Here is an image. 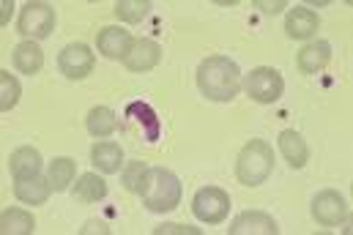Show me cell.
<instances>
[{
  "instance_id": "cell-28",
  "label": "cell",
  "mask_w": 353,
  "mask_h": 235,
  "mask_svg": "<svg viewBox=\"0 0 353 235\" xmlns=\"http://www.w3.org/2000/svg\"><path fill=\"white\" fill-rule=\"evenodd\" d=\"M255 6L263 11V14H276L279 8H288V0H274V3H265V0H255Z\"/></svg>"
},
{
  "instance_id": "cell-21",
  "label": "cell",
  "mask_w": 353,
  "mask_h": 235,
  "mask_svg": "<svg viewBox=\"0 0 353 235\" xmlns=\"http://www.w3.org/2000/svg\"><path fill=\"white\" fill-rule=\"evenodd\" d=\"M74 197L83 203H101L107 197V183L101 175H90L85 172L77 183H74Z\"/></svg>"
},
{
  "instance_id": "cell-14",
  "label": "cell",
  "mask_w": 353,
  "mask_h": 235,
  "mask_svg": "<svg viewBox=\"0 0 353 235\" xmlns=\"http://www.w3.org/2000/svg\"><path fill=\"white\" fill-rule=\"evenodd\" d=\"M50 192H52V186H50V181L41 178V175L22 178V181L14 183V194H17V200H22L25 205H44V203L50 200Z\"/></svg>"
},
{
  "instance_id": "cell-24",
  "label": "cell",
  "mask_w": 353,
  "mask_h": 235,
  "mask_svg": "<svg viewBox=\"0 0 353 235\" xmlns=\"http://www.w3.org/2000/svg\"><path fill=\"white\" fill-rule=\"evenodd\" d=\"M148 175H151V167H148V164H143V161H129V167L123 170V186H126V192L143 194L145 186H148Z\"/></svg>"
},
{
  "instance_id": "cell-11",
  "label": "cell",
  "mask_w": 353,
  "mask_h": 235,
  "mask_svg": "<svg viewBox=\"0 0 353 235\" xmlns=\"http://www.w3.org/2000/svg\"><path fill=\"white\" fill-rule=\"evenodd\" d=\"M332 61V44L329 41H310L307 47L299 50V72L301 74H318L321 69H326Z\"/></svg>"
},
{
  "instance_id": "cell-8",
  "label": "cell",
  "mask_w": 353,
  "mask_h": 235,
  "mask_svg": "<svg viewBox=\"0 0 353 235\" xmlns=\"http://www.w3.org/2000/svg\"><path fill=\"white\" fill-rule=\"evenodd\" d=\"M93 63H96V58H93L88 44H69L58 55V69L69 79H85L93 72Z\"/></svg>"
},
{
  "instance_id": "cell-25",
  "label": "cell",
  "mask_w": 353,
  "mask_h": 235,
  "mask_svg": "<svg viewBox=\"0 0 353 235\" xmlns=\"http://www.w3.org/2000/svg\"><path fill=\"white\" fill-rule=\"evenodd\" d=\"M148 11H151V3L148 0H118L115 3V14L123 22H140Z\"/></svg>"
},
{
  "instance_id": "cell-5",
  "label": "cell",
  "mask_w": 353,
  "mask_h": 235,
  "mask_svg": "<svg viewBox=\"0 0 353 235\" xmlns=\"http://www.w3.org/2000/svg\"><path fill=\"white\" fill-rule=\"evenodd\" d=\"M230 211V194L219 186H205L194 194L192 214L205 225H219Z\"/></svg>"
},
{
  "instance_id": "cell-15",
  "label": "cell",
  "mask_w": 353,
  "mask_h": 235,
  "mask_svg": "<svg viewBox=\"0 0 353 235\" xmlns=\"http://www.w3.org/2000/svg\"><path fill=\"white\" fill-rule=\"evenodd\" d=\"M8 170H11V175L17 178V181H22V178H33V175H39L41 172V154L36 151V148H17L11 156H8Z\"/></svg>"
},
{
  "instance_id": "cell-6",
  "label": "cell",
  "mask_w": 353,
  "mask_h": 235,
  "mask_svg": "<svg viewBox=\"0 0 353 235\" xmlns=\"http://www.w3.org/2000/svg\"><path fill=\"white\" fill-rule=\"evenodd\" d=\"M282 88H285L282 74H279L276 69H271V66H258V69H252V72L247 74V79H244V90H247L255 101H261V104L276 101V99L282 96Z\"/></svg>"
},
{
  "instance_id": "cell-27",
  "label": "cell",
  "mask_w": 353,
  "mask_h": 235,
  "mask_svg": "<svg viewBox=\"0 0 353 235\" xmlns=\"http://www.w3.org/2000/svg\"><path fill=\"white\" fill-rule=\"evenodd\" d=\"M168 233H173V235H197L200 230L197 227H186V225H162V227H157V235H168Z\"/></svg>"
},
{
  "instance_id": "cell-29",
  "label": "cell",
  "mask_w": 353,
  "mask_h": 235,
  "mask_svg": "<svg viewBox=\"0 0 353 235\" xmlns=\"http://www.w3.org/2000/svg\"><path fill=\"white\" fill-rule=\"evenodd\" d=\"M11 11H14V3H11V0L0 3V25H6V22L11 19Z\"/></svg>"
},
{
  "instance_id": "cell-22",
  "label": "cell",
  "mask_w": 353,
  "mask_h": 235,
  "mask_svg": "<svg viewBox=\"0 0 353 235\" xmlns=\"http://www.w3.org/2000/svg\"><path fill=\"white\" fill-rule=\"evenodd\" d=\"M93 164L101 170V172H118L121 170V164H123V151H121V145H115V143H99L96 148H93Z\"/></svg>"
},
{
  "instance_id": "cell-10",
  "label": "cell",
  "mask_w": 353,
  "mask_h": 235,
  "mask_svg": "<svg viewBox=\"0 0 353 235\" xmlns=\"http://www.w3.org/2000/svg\"><path fill=\"white\" fill-rule=\"evenodd\" d=\"M159 61H162V50H159V44L151 41V39H140V41H134L132 50L126 52L123 66H126L129 72H137V74H140V72H151Z\"/></svg>"
},
{
  "instance_id": "cell-19",
  "label": "cell",
  "mask_w": 353,
  "mask_h": 235,
  "mask_svg": "<svg viewBox=\"0 0 353 235\" xmlns=\"http://www.w3.org/2000/svg\"><path fill=\"white\" fill-rule=\"evenodd\" d=\"M14 66L22 72V74H39L41 66H44V55H41V47L36 41H25L14 50Z\"/></svg>"
},
{
  "instance_id": "cell-4",
  "label": "cell",
  "mask_w": 353,
  "mask_h": 235,
  "mask_svg": "<svg viewBox=\"0 0 353 235\" xmlns=\"http://www.w3.org/2000/svg\"><path fill=\"white\" fill-rule=\"evenodd\" d=\"M52 30H55V8L41 0L25 3V8L19 11V33L25 39H50Z\"/></svg>"
},
{
  "instance_id": "cell-13",
  "label": "cell",
  "mask_w": 353,
  "mask_h": 235,
  "mask_svg": "<svg viewBox=\"0 0 353 235\" xmlns=\"http://www.w3.org/2000/svg\"><path fill=\"white\" fill-rule=\"evenodd\" d=\"M318 25H321L318 14L310 11L307 6H296V8L288 14V19H285V30H288V36H290V39H301V41L310 39V36H315Z\"/></svg>"
},
{
  "instance_id": "cell-1",
  "label": "cell",
  "mask_w": 353,
  "mask_h": 235,
  "mask_svg": "<svg viewBox=\"0 0 353 235\" xmlns=\"http://www.w3.org/2000/svg\"><path fill=\"white\" fill-rule=\"evenodd\" d=\"M197 88L211 101H230L241 90V69L222 55L205 58L197 69Z\"/></svg>"
},
{
  "instance_id": "cell-23",
  "label": "cell",
  "mask_w": 353,
  "mask_h": 235,
  "mask_svg": "<svg viewBox=\"0 0 353 235\" xmlns=\"http://www.w3.org/2000/svg\"><path fill=\"white\" fill-rule=\"evenodd\" d=\"M118 129V118L110 107H93L88 112V132L93 137H110Z\"/></svg>"
},
{
  "instance_id": "cell-3",
  "label": "cell",
  "mask_w": 353,
  "mask_h": 235,
  "mask_svg": "<svg viewBox=\"0 0 353 235\" xmlns=\"http://www.w3.org/2000/svg\"><path fill=\"white\" fill-rule=\"evenodd\" d=\"M143 200H145V208L154 211V214L173 211L178 203H181V181H178L176 172H170L165 167L151 170L148 186L143 192Z\"/></svg>"
},
{
  "instance_id": "cell-2",
  "label": "cell",
  "mask_w": 353,
  "mask_h": 235,
  "mask_svg": "<svg viewBox=\"0 0 353 235\" xmlns=\"http://www.w3.org/2000/svg\"><path fill=\"white\" fill-rule=\"evenodd\" d=\"M274 170V151L265 140H250L241 154H239V167L236 175L244 186H261Z\"/></svg>"
},
{
  "instance_id": "cell-17",
  "label": "cell",
  "mask_w": 353,
  "mask_h": 235,
  "mask_svg": "<svg viewBox=\"0 0 353 235\" xmlns=\"http://www.w3.org/2000/svg\"><path fill=\"white\" fill-rule=\"evenodd\" d=\"M126 115L132 118V123L137 121V123L143 126V140H145V143L159 140V118H157V112H154L145 101H134V104H129V107H126Z\"/></svg>"
},
{
  "instance_id": "cell-12",
  "label": "cell",
  "mask_w": 353,
  "mask_h": 235,
  "mask_svg": "<svg viewBox=\"0 0 353 235\" xmlns=\"http://www.w3.org/2000/svg\"><path fill=\"white\" fill-rule=\"evenodd\" d=\"M279 227L276 222L263 214V211H244L241 216H236L230 235H276Z\"/></svg>"
},
{
  "instance_id": "cell-18",
  "label": "cell",
  "mask_w": 353,
  "mask_h": 235,
  "mask_svg": "<svg viewBox=\"0 0 353 235\" xmlns=\"http://www.w3.org/2000/svg\"><path fill=\"white\" fill-rule=\"evenodd\" d=\"M74 175H77V164L72 159L58 156L50 161V170H47V181L52 186V192H66L72 183H74Z\"/></svg>"
},
{
  "instance_id": "cell-7",
  "label": "cell",
  "mask_w": 353,
  "mask_h": 235,
  "mask_svg": "<svg viewBox=\"0 0 353 235\" xmlns=\"http://www.w3.org/2000/svg\"><path fill=\"white\" fill-rule=\"evenodd\" d=\"M312 216H315V222L323 225V227H337V225L345 222L348 205H345V200H343L340 192L323 189V192H318V194L312 197Z\"/></svg>"
},
{
  "instance_id": "cell-9",
  "label": "cell",
  "mask_w": 353,
  "mask_h": 235,
  "mask_svg": "<svg viewBox=\"0 0 353 235\" xmlns=\"http://www.w3.org/2000/svg\"><path fill=\"white\" fill-rule=\"evenodd\" d=\"M132 44H134L132 33L123 30V28H118V25L101 28L99 36H96V50H99L104 58H110V61H123L126 52L132 50Z\"/></svg>"
},
{
  "instance_id": "cell-20",
  "label": "cell",
  "mask_w": 353,
  "mask_h": 235,
  "mask_svg": "<svg viewBox=\"0 0 353 235\" xmlns=\"http://www.w3.org/2000/svg\"><path fill=\"white\" fill-rule=\"evenodd\" d=\"M36 230V219L22 208H8L0 216V233L3 235H28Z\"/></svg>"
},
{
  "instance_id": "cell-16",
  "label": "cell",
  "mask_w": 353,
  "mask_h": 235,
  "mask_svg": "<svg viewBox=\"0 0 353 235\" xmlns=\"http://www.w3.org/2000/svg\"><path fill=\"white\" fill-rule=\"evenodd\" d=\"M279 151H282V156L288 159V164L293 170H301L310 161V148H307V143H304V137L299 132H290V129L282 132L279 134Z\"/></svg>"
},
{
  "instance_id": "cell-26",
  "label": "cell",
  "mask_w": 353,
  "mask_h": 235,
  "mask_svg": "<svg viewBox=\"0 0 353 235\" xmlns=\"http://www.w3.org/2000/svg\"><path fill=\"white\" fill-rule=\"evenodd\" d=\"M19 96H22L19 82L11 77L8 72H0V110L6 112V110H11V107H17Z\"/></svg>"
}]
</instances>
